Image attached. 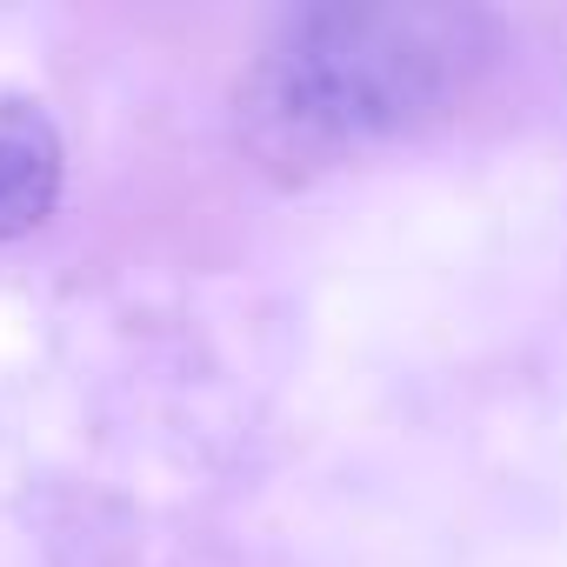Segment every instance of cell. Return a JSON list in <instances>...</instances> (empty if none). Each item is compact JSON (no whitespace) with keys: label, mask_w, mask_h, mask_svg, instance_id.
Wrapping results in <instances>:
<instances>
[{"label":"cell","mask_w":567,"mask_h":567,"mask_svg":"<svg viewBox=\"0 0 567 567\" xmlns=\"http://www.w3.org/2000/svg\"><path fill=\"white\" fill-rule=\"evenodd\" d=\"M494 61L467 8H315L280 28L240 81V134L260 161L308 174L441 121Z\"/></svg>","instance_id":"6da1fadb"},{"label":"cell","mask_w":567,"mask_h":567,"mask_svg":"<svg viewBox=\"0 0 567 567\" xmlns=\"http://www.w3.org/2000/svg\"><path fill=\"white\" fill-rule=\"evenodd\" d=\"M61 134L41 101H0V240L34 234L61 200Z\"/></svg>","instance_id":"7a4b0ae2"}]
</instances>
